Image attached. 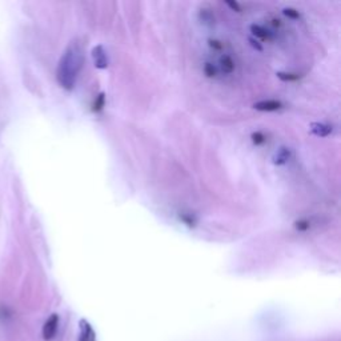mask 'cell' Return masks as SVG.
<instances>
[{"instance_id":"cell-1","label":"cell","mask_w":341,"mask_h":341,"mask_svg":"<svg viewBox=\"0 0 341 341\" xmlns=\"http://www.w3.org/2000/svg\"><path fill=\"white\" fill-rule=\"evenodd\" d=\"M84 64V54L78 42H72L64 51L58 66L59 84L66 89H72L75 87L76 79L79 76L82 67Z\"/></svg>"},{"instance_id":"cell-2","label":"cell","mask_w":341,"mask_h":341,"mask_svg":"<svg viewBox=\"0 0 341 341\" xmlns=\"http://www.w3.org/2000/svg\"><path fill=\"white\" fill-rule=\"evenodd\" d=\"M92 59H93V64L96 68L99 70H105L108 67V56L105 52L104 47L96 46L92 50Z\"/></svg>"},{"instance_id":"cell-3","label":"cell","mask_w":341,"mask_h":341,"mask_svg":"<svg viewBox=\"0 0 341 341\" xmlns=\"http://www.w3.org/2000/svg\"><path fill=\"white\" fill-rule=\"evenodd\" d=\"M254 108L261 111V112H275V111L283 108V103L279 100H262V101L255 103Z\"/></svg>"},{"instance_id":"cell-4","label":"cell","mask_w":341,"mask_h":341,"mask_svg":"<svg viewBox=\"0 0 341 341\" xmlns=\"http://www.w3.org/2000/svg\"><path fill=\"white\" fill-rule=\"evenodd\" d=\"M289 159H291V150L287 148V147H281V148L276 151L272 160H273V164H276V166H284V164H287Z\"/></svg>"},{"instance_id":"cell-5","label":"cell","mask_w":341,"mask_h":341,"mask_svg":"<svg viewBox=\"0 0 341 341\" xmlns=\"http://www.w3.org/2000/svg\"><path fill=\"white\" fill-rule=\"evenodd\" d=\"M333 131L332 125L324 124V123H312L311 124V132L316 136H320V138H325L331 135Z\"/></svg>"},{"instance_id":"cell-6","label":"cell","mask_w":341,"mask_h":341,"mask_svg":"<svg viewBox=\"0 0 341 341\" xmlns=\"http://www.w3.org/2000/svg\"><path fill=\"white\" fill-rule=\"evenodd\" d=\"M251 31H252V35H254L255 38L260 39L262 42H269V40H272V33L268 29L264 28V27H261V25L252 24L251 25Z\"/></svg>"},{"instance_id":"cell-7","label":"cell","mask_w":341,"mask_h":341,"mask_svg":"<svg viewBox=\"0 0 341 341\" xmlns=\"http://www.w3.org/2000/svg\"><path fill=\"white\" fill-rule=\"evenodd\" d=\"M220 70L224 74H232L235 70V63L229 55H223L220 58Z\"/></svg>"},{"instance_id":"cell-8","label":"cell","mask_w":341,"mask_h":341,"mask_svg":"<svg viewBox=\"0 0 341 341\" xmlns=\"http://www.w3.org/2000/svg\"><path fill=\"white\" fill-rule=\"evenodd\" d=\"M217 72H219V68L212 63H205L204 64V74L208 78H215L217 75Z\"/></svg>"},{"instance_id":"cell-9","label":"cell","mask_w":341,"mask_h":341,"mask_svg":"<svg viewBox=\"0 0 341 341\" xmlns=\"http://www.w3.org/2000/svg\"><path fill=\"white\" fill-rule=\"evenodd\" d=\"M277 78L283 82H295V80L299 79L300 76L296 75V74H289V72H277Z\"/></svg>"},{"instance_id":"cell-10","label":"cell","mask_w":341,"mask_h":341,"mask_svg":"<svg viewBox=\"0 0 341 341\" xmlns=\"http://www.w3.org/2000/svg\"><path fill=\"white\" fill-rule=\"evenodd\" d=\"M105 105V97H104V93H100L97 97H96L95 100V104H93V111H96V112H99V111H101L103 109V107Z\"/></svg>"},{"instance_id":"cell-11","label":"cell","mask_w":341,"mask_h":341,"mask_svg":"<svg viewBox=\"0 0 341 341\" xmlns=\"http://www.w3.org/2000/svg\"><path fill=\"white\" fill-rule=\"evenodd\" d=\"M252 142H254V144H256V146H261V144H264V143H265V136H264V133L260 132V131L252 133Z\"/></svg>"},{"instance_id":"cell-12","label":"cell","mask_w":341,"mask_h":341,"mask_svg":"<svg viewBox=\"0 0 341 341\" xmlns=\"http://www.w3.org/2000/svg\"><path fill=\"white\" fill-rule=\"evenodd\" d=\"M180 220L183 221L184 224H187L188 227H192V225H195L196 220L192 217V215H187V213H183L181 216H180Z\"/></svg>"},{"instance_id":"cell-13","label":"cell","mask_w":341,"mask_h":341,"mask_svg":"<svg viewBox=\"0 0 341 341\" xmlns=\"http://www.w3.org/2000/svg\"><path fill=\"white\" fill-rule=\"evenodd\" d=\"M295 228L297 229V231H300V232H304V231H307V229H309V223L307 220L296 221Z\"/></svg>"},{"instance_id":"cell-14","label":"cell","mask_w":341,"mask_h":341,"mask_svg":"<svg viewBox=\"0 0 341 341\" xmlns=\"http://www.w3.org/2000/svg\"><path fill=\"white\" fill-rule=\"evenodd\" d=\"M284 15L288 17H291V19H299L300 17V13L297 9H293V8H285L284 9Z\"/></svg>"},{"instance_id":"cell-15","label":"cell","mask_w":341,"mask_h":341,"mask_svg":"<svg viewBox=\"0 0 341 341\" xmlns=\"http://www.w3.org/2000/svg\"><path fill=\"white\" fill-rule=\"evenodd\" d=\"M209 46L212 47V48H215V50H221V48H223L221 43L216 42V40H209Z\"/></svg>"},{"instance_id":"cell-16","label":"cell","mask_w":341,"mask_h":341,"mask_svg":"<svg viewBox=\"0 0 341 341\" xmlns=\"http://www.w3.org/2000/svg\"><path fill=\"white\" fill-rule=\"evenodd\" d=\"M227 4H228L229 7H231V8H232V9H236L237 12H240V11H242V8H240V5L237 4L236 1H235V3H233V1H228Z\"/></svg>"},{"instance_id":"cell-17","label":"cell","mask_w":341,"mask_h":341,"mask_svg":"<svg viewBox=\"0 0 341 341\" xmlns=\"http://www.w3.org/2000/svg\"><path fill=\"white\" fill-rule=\"evenodd\" d=\"M251 43H252V46H254L255 48H257L258 51H261V50H262L261 46H260V44H257L258 42H256V40H255V39H251Z\"/></svg>"}]
</instances>
